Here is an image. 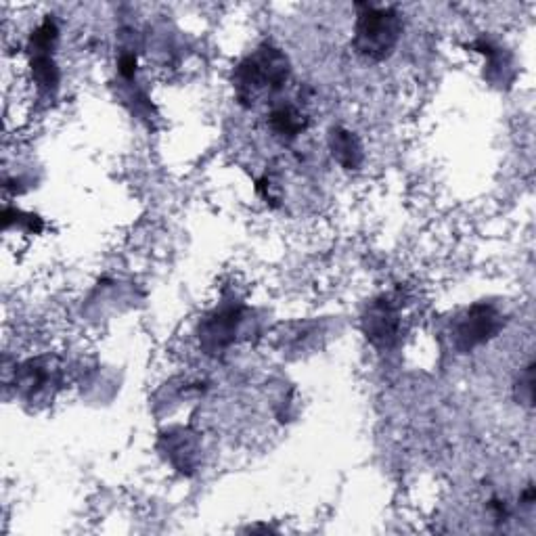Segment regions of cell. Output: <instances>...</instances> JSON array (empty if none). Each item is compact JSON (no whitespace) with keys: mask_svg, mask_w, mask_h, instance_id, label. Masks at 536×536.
Listing matches in <instances>:
<instances>
[{"mask_svg":"<svg viewBox=\"0 0 536 536\" xmlns=\"http://www.w3.org/2000/svg\"><path fill=\"white\" fill-rule=\"evenodd\" d=\"M289 59L275 47L256 49L233 72L235 97L241 105L254 107L277 95L289 80Z\"/></svg>","mask_w":536,"mask_h":536,"instance_id":"obj_1","label":"cell"},{"mask_svg":"<svg viewBox=\"0 0 536 536\" xmlns=\"http://www.w3.org/2000/svg\"><path fill=\"white\" fill-rule=\"evenodd\" d=\"M402 36V19L392 7L359 5L354 24V51L369 61L388 59Z\"/></svg>","mask_w":536,"mask_h":536,"instance_id":"obj_2","label":"cell"},{"mask_svg":"<svg viewBox=\"0 0 536 536\" xmlns=\"http://www.w3.org/2000/svg\"><path fill=\"white\" fill-rule=\"evenodd\" d=\"M501 327L503 319L497 308L488 304H474L455 321L453 344L459 352H472L474 348L493 340Z\"/></svg>","mask_w":536,"mask_h":536,"instance_id":"obj_3","label":"cell"},{"mask_svg":"<svg viewBox=\"0 0 536 536\" xmlns=\"http://www.w3.org/2000/svg\"><path fill=\"white\" fill-rule=\"evenodd\" d=\"M367 340L377 348H392L400 340V315L398 308L388 300H375L363 319Z\"/></svg>","mask_w":536,"mask_h":536,"instance_id":"obj_4","label":"cell"},{"mask_svg":"<svg viewBox=\"0 0 536 536\" xmlns=\"http://www.w3.org/2000/svg\"><path fill=\"white\" fill-rule=\"evenodd\" d=\"M241 323L239 308H222L214 310L199 327V342L206 352L216 354L229 348L235 342V333Z\"/></svg>","mask_w":536,"mask_h":536,"instance_id":"obj_5","label":"cell"},{"mask_svg":"<svg viewBox=\"0 0 536 536\" xmlns=\"http://www.w3.org/2000/svg\"><path fill=\"white\" fill-rule=\"evenodd\" d=\"M306 126H308V118L296 105L281 103V105L273 107L271 114H268V128L273 130L275 137H279L283 141L298 139L300 134L306 130Z\"/></svg>","mask_w":536,"mask_h":536,"instance_id":"obj_6","label":"cell"},{"mask_svg":"<svg viewBox=\"0 0 536 536\" xmlns=\"http://www.w3.org/2000/svg\"><path fill=\"white\" fill-rule=\"evenodd\" d=\"M329 149L333 160L346 170H356L363 164V145L354 132L333 128L329 134Z\"/></svg>","mask_w":536,"mask_h":536,"instance_id":"obj_7","label":"cell"},{"mask_svg":"<svg viewBox=\"0 0 536 536\" xmlns=\"http://www.w3.org/2000/svg\"><path fill=\"white\" fill-rule=\"evenodd\" d=\"M32 80L40 93H55L59 86V67L53 59V51H32L30 63Z\"/></svg>","mask_w":536,"mask_h":536,"instance_id":"obj_8","label":"cell"},{"mask_svg":"<svg viewBox=\"0 0 536 536\" xmlns=\"http://www.w3.org/2000/svg\"><path fill=\"white\" fill-rule=\"evenodd\" d=\"M166 453L174 465L183 469L193 467V457H195V444L187 432L181 434H170L166 438Z\"/></svg>","mask_w":536,"mask_h":536,"instance_id":"obj_9","label":"cell"},{"mask_svg":"<svg viewBox=\"0 0 536 536\" xmlns=\"http://www.w3.org/2000/svg\"><path fill=\"white\" fill-rule=\"evenodd\" d=\"M120 74H122L124 78H128V80H130L134 74H137V57H134L132 53L120 57Z\"/></svg>","mask_w":536,"mask_h":536,"instance_id":"obj_10","label":"cell"}]
</instances>
